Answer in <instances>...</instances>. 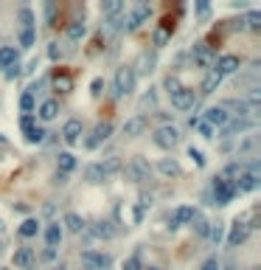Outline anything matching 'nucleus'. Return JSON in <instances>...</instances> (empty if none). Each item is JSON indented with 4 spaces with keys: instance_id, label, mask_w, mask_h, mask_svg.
<instances>
[{
    "instance_id": "680f3d73",
    "label": "nucleus",
    "mask_w": 261,
    "mask_h": 270,
    "mask_svg": "<svg viewBox=\"0 0 261 270\" xmlns=\"http://www.w3.org/2000/svg\"><path fill=\"white\" fill-rule=\"evenodd\" d=\"M144 214H146L144 208H138V206H135V223H140V220H144Z\"/></svg>"
},
{
    "instance_id": "09e8293b",
    "label": "nucleus",
    "mask_w": 261,
    "mask_h": 270,
    "mask_svg": "<svg viewBox=\"0 0 261 270\" xmlns=\"http://www.w3.org/2000/svg\"><path fill=\"white\" fill-rule=\"evenodd\" d=\"M62 57H65L62 45H59V43H51V45H48V59H51V62H59Z\"/></svg>"
},
{
    "instance_id": "ddd939ff",
    "label": "nucleus",
    "mask_w": 261,
    "mask_h": 270,
    "mask_svg": "<svg viewBox=\"0 0 261 270\" xmlns=\"http://www.w3.org/2000/svg\"><path fill=\"white\" fill-rule=\"evenodd\" d=\"M213 65H216L213 70H216L219 76H233V74H239V68H242V59L236 57V53H222V57H219Z\"/></svg>"
},
{
    "instance_id": "a878e982",
    "label": "nucleus",
    "mask_w": 261,
    "mask_h": 270,
    "mask_svg": "<svg viewBox=\"0 0 261 270\" xmlns=\"http://www.w3.org/2000/svg\"><path fill=\"white\" fill-rule=\"evenodd\" d=\"M20 62V48L14 45H0V68H11V65Z\"/></svg>"
},
{
    "instance_id": "a19ab883",
    "label": "nucleus",
    "mask_w": 261,
    "mask_h": 270,
    "mask_svg": "<svg viewBox=\"0 0 261 270\" xmlns=\"http://www.w3.org/2000/svg\"><path fill=\"white\" fill-rule=\"evenodd\" d=\"M17 20H20V31L23 28H34V11L31 9H20L17 11Z\"/></svg>"
},
{
    "instance_id": "338daca9",
    "label": "nucleus",
    "mask_w": 261,
    "mask_h": 270,
    "mask_svg": "<svg viewBox=\"0 0 261 270\" xmlns=\"http://www.w3.org/2000/svg\"><path fill=\"white\" fill-rule=\"evenodd\" d=\"M0 270H9V267H0Z\"/></svg>"
},
{
    "instance_id": "412c9836",
    "label": "nucleus",
    "mask_w": 261,
    "mask_h": 270,
    "mask_svg": "<svg viewBox=\"0 0 261 270\" xmlns=\"http://www.w3.org/2000/svg\"><path fill=\"white\" fill-rule=\"evenodd\" d=\"M62 225L68 228L70 233H85V231H87V220L82 217V214H76V211H68V214H65ZM65 228H62V231H65Z\"/></svg>"
},
{
    "instance_id": "f8f14e48",
    "label": "nucleus",
    "mask_w": 261,
    "mask_h": 270,
    "mask_svg": "<svg viewBox=\"0 0 261 270\" xmlns=\"http://www.w3.org/2000/svg\"><path fill=\"white\" fill-rule=\"evenodd\" d=\"M34 262H37V254H34V248H28V245H20V248H14V254H11V265L17 270H31Z\"/></svg>"
},
{
    "instance_id": "9b49d317",
    "label": "nucleus",
    "mask_w": 261,
    "mask_h": 270,
    "mask_svg": "<svg viewBox=\"0 0 261 270\" xmlns=\"http://www.w3.org/2000/svg\"><path fill=\"white\" fill-rule=\"evenodd\" d=\"M157 68V51H140L138 53V62L132 65V70H135V76H149L152 70Z\"/></svg>"
},
{
    "instance_id": "603ef678",
    "label": "nucleus",
    "mask_w": 261,
    "mask_h": 270,
    "mask_svg": "<svg viewBox=\"0 0 261 270\" xmlns=\"http://www.w3.org/2000/svg\"><path fill=\"white\" fill-rule=\"evenodd\" d=\"M199 270H219V259H216V256H208V259L203 262V267H199Z\"/></svg>"
},
{
    "instance_id": "13d9d810",
    "label": "nucleus",
    "mask_w": 261,
    "mask_h": 270,
    "mask_svg": "<svg viewBox=\"0 0 261 270\" xmlns=\"http://www.w3.org/2000/svg\"><path fill=\"white\" fill-rule=\"evenodd\" d=\"M230 31H245V20H242V17H239V20H230Z\"/></svg>"
},
{
    "instance_id": "39448f33",
    "label": "nucleus",
    "mask_w": 261,
    "mask_h": 270,
    "mask_svg": "<svg viewBox=\"0 0 261 270\" xmlns=\"http://www.w3.org/2000/svg\"><path fill=\"white\" fill-rule=\"evenodd\" d=\"M191 62L197 65V68H205V70H213V62H216V53H213V48L205 43V40H199V43L191 45Z\"/></svg>"
},
{
    "instance_id": "5701e85b",
    "label": "nucleus",
    "mask_w": 261,
    "mask_h": 270,
    "mask_svg": "<svg viewBox=\"0 0 261 270\" xmlns=\"http://www.w3.org/2000/svg\"><path fill=\"white\" fill-rule=\"evenodd\" d=\"M233 186H236V194H250V191H256L258 189V177L256 175H247V172H242L239 177L233 180Z\"/></svg>"
},
{
    "instance_id": "2eb2a0df",
    "label": "nucleus",
    "mask_w": 261,
    "mask_h": 270,
    "mask_svg": "<svg viewBox=\"0 0 261 270\" xmlns=\"http://www.w3.org/2000/svg\"><path fill=\"white\" fill-rule=\"evenodd\" d=\"M194 211H197L194 206H180V208H174V211L169 214V220H166V223H169L171 231H177V228H183V225H188V223H191Z\"/></svg>"
},
{
    "instance_id": "0eeeda50",
    "label": "nucleus",
    "mask_w": 261,
    "mask_h": 270,
    "mask_svg": "<svg viewBox=\"0 0 261 270\" xmlns=\"http://www.w3.org/2000/svg\"><path fill=\"white\" fill-rule=\"evenodd\" d=\"M79 262H82V267L85 270H107L110 267V254H102V250H82L79 254Z\"/></svg>"
},
{
    "instance_id": "6ab92c4d",
    "label": "nucleus",
    "mask_w": 261,
    "mask_h": 270,
    "mask_svg": "<svg viewBox=\"0 0 261 270\" xmlns=\"http://www.w3.org/2000/svg\"><path fill=\"white\" fill-rule=\"evenodd\" d=\"M146 127H149V118L146 116H132V118L124 121V135L127 138H138V135L146 133Z\"/></svg>"
},
{
    "instance_id": "c03bdc74",
    "label": "nucleus",
    "mask_w": 261,
    "mask_h": 270,
    "mask_svg": "<svg viewBox=\"0 0 261 270\" xmlns=\"http://www.w3.org/2000/svg\"><path fill=\"white\" fill-rule=\"evenodd\" d=\"M163 87H166V93H177V90H180L183 85H180V79H177V76L174 74H169V76H166V79H163Z\"/></svg>"
},
{
    "instance_id": "e2e57ef3",
    "label": "nucleus",
    "mask_w": 261,
    "mask_h": 270,
    "mask_svg": "<svg viewBox=\"0 0 261 270\" xmlns=\"http://www.w3.org/2000/svg\"><path fill=\"white\" fill-rule=\"evenodd\" d=\"M14 211H20V214H26V211H28V206H26V203H17V206H14Z\"/></svg>"
},
{
    "instance_id": "393cba45",
    "label": "nucleus",
    "mask_w": 261,
    "mask_h": 270,
    "mask_svg": "<svg viewBox=\"0 0 261 270\" xmlns=\"http://www.w3.org/2000/svg\"><path fill=\"white\" fill-rule=\"evenodd\" d=\"M157 172H160L163 177H180V175H183V166L177 164L174 158H160V160H157Z\"/></svg>"
},
{
    "instance_id": "0e129e2a",
    "label": "nucleus",
    "mask_w": 261,
    "mask_h": 270,
    "mask_svg": "<svg viewBox=\"0 0 261 270\" xmlns=\"http://www.w3.org/2000/svg\"><path fill=\"white\" fill-rule=\"evenodd\" d=\"M53 270H68V267H65V265H56V267H53Z\"/></svg>"
},
{
    "instance_id": "2f4dec72",
    "label": "nucleus",
    "mask_w": 261,
    "mask_h": 270,
    "mask_svg": "<svg viewBox=\"0 0 261 270\" xmlns=\"http://www.w3.org/2000/svg\"><path fill=\"white\" fill-rule=\"evenodd\" d=\"M194 228V233L197 237H208V231H211V223L205 220V214L203 211H194V217H191V223H188Z\"/></svg>"
},
{
    "instance_id": "37998d69",
    "label": "nucleus",
    "mask_w": 261,
    "mask_h": 270,
    "mask_svg": "<svg viewBox=\"0 0 261 270\" xmlns=\"http://www.w3.org/2000/svg\"><path fill=\"white\" fill-rule=\"evenodd\" d=\"M222 237H225V228L219 225V223H211V231H208L211 245H219V242H222Z\"/></svg>"
},
{
    "instance_id": "6e6552de",
    "label": "nucleus",
    "mask_w": 261,
    "mask_h": 270,
    "mask_svg": "<svg viewBox=\"0 0 261 270\" xmlns=\"http://www.w3.org/2000/svg\"><path fill=\"white\" fill-rule=\"evenodd\" d=\"M110 135H112V121H98L96 127H93V133L87 135L82 143H85V149H98Z\"/></svg>"
},
{
    "instance_id": "69168bd1",
    "label": "nucleus",
    "mask_w": 261,
    "mask_h": 270,
    "mask_svg": "<svg viewBox=\"0 0 261 270\" xmlns=\"http://www.w3.org/2000/svg\"><path fill=\"white\" fill-rule=\"evenodd\" d=\"M144 270H160V267H144Z\"/></svg>"
},
{
    "instance_id": "7ed1b4c3",
    "label": "nucleus",
    "mask_w": 261,
    "mask_h": 270,
    "mask_svg": "<svg viewBox=\"0 0 261 270\" xmlns=\"http://www.w3.org/2000/svg\"><path fill=\"white\" fill-rule=\"evenodd\" d=\"M149 17H152V6L146 3V0H138V3L124 14V31H129V34L138 31L144 23H149Z\"/></svg>"
},
{
    "instance_id": "f704fd0d",
    "label": "nucleus",
    "mask_w": 261,
    "mask_h": 270,
    "mask_svg": "<svg viewBox=\"0 0 261 270\" xmlns=\"http://www.w3.org/2000/svg\"><path fill=\"white\" fill-rule=\"evenodd\" d=\"M102 14H104V20L124 14V0H102Z\"/></svg>"
},
{
    "instance_id": "dca6fc26",
    "label": "nucleus",
    "mask_w": 261,
    "mask_h": 270,
    "mask_svg": "<svg viewBox=\"0 0 261 270\" xmlns=\"http://www.w3.org/2000/svg\"><path fill=\"white\" fill-rule=\"evenodd\" d=\"M247 237H250V228H247V223H242L236 217L233 225H230V233H228V248H239L242 242H247Z\"/></svg>"
},
{
    "instance_id": "9d476101",
    "label": "nucleus",
    "mask_w": 261,
    "mask_h": 270,
    "mask_svg": "<svg viewBox=\"0 0 261 270\" xmlns=\"http://www.w3.org/2000/svg\"><path fill=\"white\" fill-rule=\"evenodd\" d=\"M62 141L65 143H82V135H85V124H82V118H68V121L62 124Z\"/></svg>"
},
{
    "instance_id": "c85d7f7f",
    "label": "nucleus",
    "mask_w": 261,
    "mask_h": 270,
    "mask_svg": "<svg viewBox=\"0 0 261 270\" xmlns=\"http://www.w3.org/2000/svg\"><path fill=\"white\" fill-rule=\"evenodd\" d=\"M73 169H76V155H73V152H59V155H56V172H62V175H70Z\"/></svg>"
},
{
    "instance_id": "e433bc0d",
    "label": "nucleus",
    "mask_w": 261,
    "mask_h": 270,
    "mask_svg": "<svg viewBox=\"0 0 261 270\" xmlns=\"http://www.w3.org/2000/svg\"><path fill=\"white\" fill-rule=\"evenodd\" d=\"M85 180L87 183H93V186H98V183H104V172H102V166L98 164H87L85 166Z\"/></svg>"
},
{
    "instance_id": "bb28decb",
    "label": "nucleus",
    "mask_w": 261,
    "mask_h": 270,
    "mask_svg": "<svg viewBox=\"0 0 261 270\" xmlns=\"http://www.w3.org/2000/svg\"><path fill=\"white\" fill-rule=\"evenodd\" d=\"M171 31H174V23H169L166 20L160 28H155V34H152V45L155 48H163V45H169V40H171Z\"/></svg>"
},
{
    "instance_id": "aec40b11",
    "label": "nucleus",
    "mask_w": 261,
    "mask_h": 270,
    "mask_svg": "<svg viewBox=\"0 0 261 270\" xmlns=\"http://www.w3.org/2000/svg\"><path fill=\"white\" fill-rule=\"evenodd\" d=\"M121 31H124V14H118V17H107V20L102 23V37H104V40L118 37Z\"/></svg>"
},
{
    "instance_id": "864d4df0",
    "label": "nucleus",
    "mask_w": 261,
    "mask_h": 270,
    "mask_svg": "<svg viewBox=\"0 0 261 270\" xmlns=\"http://www.w3.org/2000/svg\"><path fill=\"white\" fill-rule=\"evenodd\" d=\"M23 74V68H20V62L17 65H11V68H6V79H17V76Z\"/></svg>"
},
{
    "instance_id": "c756f323",
    "label": "nucleus",
    "mask_w": 261,
    "mask_h": 270,
    "mask_svg": "<svg viewBox=\"0 0 261 270\" xmlns=\"http://www.w3.org/2000/svg\"><path fill=\"white\" fill-rule=\"evenodd\" d=\"M219 85H222V76H219L216 70H208V74H205V79H203V85H199V93H203V96H211Z\"/></svg>"
},
{
    "instance_id": "4468645a",
    "label": "nucleus",
    "mask_w": 261,
    "mask_h": 270,
    "mask_svg": "<svg viewBox=\"0 0 261 270\" xmlns=\"http://www.w3.org/2000/svg\"><path fill=\"white\" fill-rule=\"evenodd\" d=\"M253 127H256V121H250V118H230V121L222 127V135L219 138H236L242 133H250Z\"/></svg>"
},
{
    "instance_id": "5fc2aeb1",
    "label": "nucleus",
    "mask_w": 261,
    "mask_h": 270,
    "mask_svg": "<svg viewBox=\"0 0 261 270\" xmlns=\"http://www.w3.org/2000/svg\"><path fill=\"white\" fill-rule=\"evenodd\" d=\"M102 87H104V79L98 76V79H93V85H90V93L93 96H102Z\"/></svg>"
},
{
    "instance_id": "cd10ccee",
    "label": "nucleus",
    "mask_w": 261,
    "mask_h": 270,
    "mask_svg": "<svg viewBox=\"0 0 261 270\" xmlns=\"http://www.w3.org/2000/svg\"><path fill=\"white\" fill-rule=\"evenodd\" d=\"M62 237H65V231H62L59 223H51L48 228H45V242H48V248L56 250L59 245H62Z\"/></svg>"
},
{
    "instance_id": "72a5a7b5",
    "label": "nucleus",
    "mask_w": 261,
    "mask_h": 270,
    "mask_svg": "<svg viewBox=\"0 0 261 270\" xmlns=\"http://www.w3.org/2000/svg\"><path fill=\"white\" fill-rule=\"evenodd\" d=\"M17 233H20L23 239H31V237H37V233H39V220H34V217L23 220V225L17 228Z\"/></svg>"
},
{
    "instance_id": "49530a36",
    "label": "nucleus",
    "mask_w": 261,
    "mask_h": 270,
    "mask_svg": "<svg viewBox=\"0 0 261 270\" xmlns=\"http://www.w3.org/2000/svg\"><path fill=\"white\" fill-rule=\"evenodd\" d=\"M124 270H144V265H140V256L138 254L127 256V259H124Z\"/></svg>"
},
{
    "instance_id": "79ce46f5",
    "label": "nucleus",
    "mask_w": 261,
    "mask_h": 270,
    "mask_svg": "<svg viewBox=\"0 0 261 270\" xmlns=\"http://www.w3.org/2000/svg\"><path fill=\"white\" fill-rule=\"evenodd\" d=\"M45 135H48V133H45L43 127H34V130H28V133H26V141L28 143H43Z\"/></svg>"
},
{
    "instance_id": "58836bf2",
    "label": "nucleus",
    "mask_w": 261,
    "mask_h": 270,
    "mask_svg": "<svg viewBox=\"0 0 261 270\" xmlns=\"http://www.w3.org/2000/svg\"><path fill=\"white\" fill-rule=\"evenodd\" d=\"M20 110H23V116H34V110H37V99L28 90L20 96Z\"/></svg>"
},
{
    "instance_id": "8fccbe9b",
    "label": "nucleus",
    "mask_w": 261,
    "mask_h": 270,
    "mask_svg": "<svg viewBox=\"0 0 261 270\" xmlns=\"http://www.w3.org/2000/svg\"><path fill=\"white\" fill-rule=\"evenodd\" d=\"M20 127H23V133H28V130L37 127V118H34V116H23L20 118Z\"/></svg>"
},
{
    "instance_id": "f257e3e1",
    "label": "nucleus",
    "mask_w": 261,
    "mask_h": 270,
    "mask_svg": "<svg viewBox=\"0 0 261 270\" xmlns=\"http://www.w3.org/2000/svg\"><path fill=\"white\" fill-rule=\"evenodd\" d=\"M135 85H138V76H135L132 65H121V68H115V76H112V90H115L118 99L132 96Z\"/></svg>"
},
{
    "instance_id": "20e7f679",
    "label": "nucleus",
    "mask_w": 261,
    "mask_h": 270,
    "mask_svg": "<svg viewBox=\"0 0 261 270\" xmlns=\"http://www.w3.org/2000/svg\"><path fill=\"white\" fill-rule=\"evenodd\" d=\"M211 206H228L230 200L236 197V186L233 180H225V177H213L211 183Z\"/></svg>"
},
{
    "instance_id": "7c9ffc66",
    "label": "nucleus",
    "mask_w": 261,
    "mask_h": 270,
    "mask_svg": "<svg viewBox=\"0 0 261 270\" xmlns=\"http://www.w3.org/2000/svg\"><path fill=\"white\" fill-rule=\"evenodd\" d=\"M53 90H59V93H70L73 90V76L65 74V70H59V74H53Z\"/></svg>"
},
{
    "instance_id": "f3484780",
    "label": "nucleus",
    "mask_w": 261,
    "mask_h": 270,
    "mask_svg": "<svg viewBox=\"0 0 261 270\" xmlns=\"http://www.w3.org/2000/svg\"><path fill=\"white\" fill-rule=\"evenodd\" d=\"M203 121L208 124V127H213V130H222L225 124L230 121V113H225V107L222 104H216V107H208V110H205V116H203Z\"/></svg>"
},
{
    "instance_id": "3c124183",
    "label": "nucleus",
    "mask_w": 261,
    "mask_h": 270,
    "mask_svg": "<svg viewBox=\"0 0 261 270\" xmlns=\"http://www.w3.org/2000/svg\"><path fill=\"white\" fill-rule=\"evenodd\" d=\"M197 14H199V20H208V14H211V6L205 3V0H199V3H197Z\"/></svg>"
},
{
    "instance_id": "4be33fe9",
    "label": "nucleus",
    "mask_w": 261,
    "mask_h": 270,
    "mask_svg": "<svg viewBox=\"0 0 261 270\" xmlns=\"http://www.w3.org/2000/svg\"><path fill=\"white\" fill-rule=\"evenodd\" d=\"M65 34H68L70 43H79V40H85V34H87V23L82 20V17H76V20H70L68 26H65Z\"/></svg>"
},
{
    "instance_id": "a211bd4d",
    "label": "nucleus",
    "mask_w": 261,
    "mask_h": 270,
    "mask_svg": "<svg viewBox=\"0 0 261 270\" xmlns=\"http://www.w3.org/2000/svg\"><path fill=\"white\" fill-rule=\"evenodd\" d=\"M56 116H59V99H43V101H39V107H37V116H34V118L48 124V121H53Z\"/></svg>"
},
{
    "instance_id": "423d86ee",
    "label": "nucleus",
    "mask_w": 261,
    "mask_h": 270,
    "mask_svg": "<svg viewBox=\"0 0 261 270\" xmlns=\"http://www.w3.org/2000/svg\"><path fill=\"white\" fill-rule=\"evenodd\" d=\"M152 141H155V147H160V149H174L177 143H180V130H177L174 124H160L155 130V135H152Z\"/></svg>"
},
{
    "instance_id": "473e14b6",
    "label": "nucleus",
    "mask_w": 261,
    "mask_h": 270,
    "mask_svg": "<svg viewBox=\"0 0 261 270\" xmlns=\"http://www.w3.org/2000/svg\"><path fill=\"white\" fill-rule=\"evenodd\" d=\"M102 172H104V177H112V175H118V172H121V166H124V160L118 158V155H110V158H104L102 164Z\"/></svg>"
},
{
    "instance_id": "052dcab7",
    "label": "nucleus",
    "mask_w": 261,
    "mask_h": 270,
    "mask_svg": "<svg viewBox=\"0 0 261 270\" xmlns=\"http://www.w3.org/2000/svg\"><path fill=\"white\" fill-rule=\"evenodd\" d=\"M53 256H56V250H53V248H48V250H45V254H43V259H45V262H51Z\"/></svg>"
},
{
    "instance_id": "6e6d98bb",
    "label": "nucleus",
    "mask_w": 261,
    "mask_h": 270,
    "mask_svg": "<svg viewBox=\"0 0 261 270\" xmlns=\"http://www.w3.org/2000/svg\"><path fill=\"white\" fill-rule=\"evenodd\" d=\"M51 183H53V186H65V183H68V175H62V172H53Z\"/></svg>"
},
{
    "instance_id": "a18cd8bd",
    "label": "nucleus",
    "mask_w": 261,
    "mask_h": 270,
    "mask_svg": "<svg viewBox=\"0 0 261 270\" xmlns=\"http://www.w3.org/2000/svg\"><path fill=\"white\" fill-rule=\"evenodd\" d=\"M188 158H191L194 164L199 166V169H205V155H203V149H197V147H188Z\"/></svg>"
},
{
    "instance_id": "c9c22d12",
    "label": "nucleus",
    "mask_w": 261,
    "mask_h": 270,
    "mask_svg": "<svg viewBox=\"0 0 261 270\" xmlns=\"http://www.w3.org/2000/svg\"><path fill=\"white\" fill-rule=\"evenodd\" d=\"M157 107V93H155V87H149L144 96H140V101H138V116H144V110H155Z\"/></svg>"
},
{
    "instance_id": "4c0bfd02",
    "label": "nucleus",
    "mask_w": 261,
    "mask_h": 270,
    "mask_svg": "<svg viewBox=\"0 0 261 270\" xmlns=\"http://www.w3.org/2000/svg\"><path fill=\"white\" fill-rule=\"evenodd\" d=\"M17 43H20V48H34L37 45V31H34V28H23L20 31V37H17Z\"/></svg>"
},
{
    "instance_id": "bf43d9fd",
    "label": "nucleus",
    "mask_w": 261,
    "mask_h": 270,
    "mask_svg": "<svg viewBox=\"0 0 261 270\" xmlns=\"http://www.w3.org/2000/svg\"><path fill=\"white\" fill-rule=\"evenodd\" d=\"M253 147H256V138H250V141H245V143H242L239 149H242V152H250Z\"/></svg>"
},
{
    "instance_id": "1a4fd4ad",
    "label": "nucleus",
    "mask_w": 261,
    "mask_h": 270,
    "mask_svg": "<svg viewBox=\"0 0 261 270\" xmlns=\"http://www.w3.org/2000/svg\"><path fill=\"white\" fill-rule=\"evenodd\" d=\"M169 99H171V107L180 110V113L183 110H194V104H197V93H194V87H186V85L177 90V93H171Z\"/></svg>"
},
{
    "instance_id": "ea45409f",
    "label": "nucleus",
    "mask_w": 261,
    "mask_h": 270,
    "mask_svg": "<svg viewBox=\"0 0 261 270\" xmlns=\"http://www.w3.org/2000/svg\"><path fill=\"white\" fill-rule=\"evenodd\" d=\"M245 20V31H258L261 28V11H247V17H242Z\"/></svg>"
},
{
    "instance_id": "4d7b16f0",
    "label": "nucleus",
    "mask_w": 261,
    "mask_h": 270,
    "mask_svg": "<svg viewBox=\"0 0 261 270\" xmlns=\"http://www.w3.org/2000/svg\"><path fill=\"white\" fill-rule=\"evenodd\" d=\"M56 9H59L56 3H48V6H45V14H48V23H51V26H53V17H56Z\"/></svg>"
},
{
    "instance_id": "f03ea898",
    "label": "nucleus",
    "mask_w": 261,
    "mask_h": 270,
    "mask_svg": "<svg viewBox=\"0 0 261 270\" xmlns=\"http://www.w3.org/2000/svg\"><path fill=\"white\" fill-rule=\"evenodd\" d=\"M121 175L127 177L129 183L140 186V183H146V180L152 177V166L146 164V158H140V155H135V158H129L127 164L121 166Z\"/></svg>"
},
{
    "instance_id": "b1692460",
    "label": "nucleus",
    "mask_w": 261,
    "mask_h": 270,
    "mask_svg": "<svg viewBox=\"0 0 261 270\" xmlns=\"http://www.w3.org/2000/svg\"><path fill=\"white\" fill-rule=\"evenodd\" d=\"M90 237H96V239H112V237H115V228H112L110 220H96V223L90 225Z\"/></svg>"
},
{
    "instance_id": "de8ad7c7",
    "label": "nucleus",
    "mask_w": 261,
    "mask_h": 270,
    "mask_svg": "<svg viewBox=\"0 0 261 270\" xmlns=\"http://www.w3.org/2000/svg\"><path fill=\"white\" fill-rule=\"evenodd\" d=\"M194 130H197V133L203 135V138H213V127H208L203 118H197V121H194Z\"/></svg>"
}]
</instances>
